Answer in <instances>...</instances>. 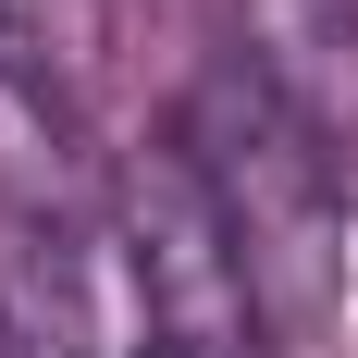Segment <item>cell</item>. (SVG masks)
<instances>
[{"label": "cell", "mask_w": 358, "mask_h": 358, "mask_svg": "<svg viewBox=\"0 0 358 358\" xmlns=\"http://www.w3.org/2000/svg\"><path fill=\"white\" fill-rule=\"evenodd\" d=\"M185 161L259 285V322H322L346 259V148L272 87L259 50H222L185 99Z\"/></svg>", "instance_id": "obj_1"}, {"label": "cell", "mask_w": 358, "mask_h": 358, "mask_svg": "<svg viewBox=\"0 0 358 358\" xmlns=\"http://www.w3.org/2000/svg\"><path fill=\"white\" fill-rule=\"evenodd\" d=\"M124 358H173V346H148V334H136V346H124Z\"/></svg>", "instance_id": "obj_2"}]
</instances>
